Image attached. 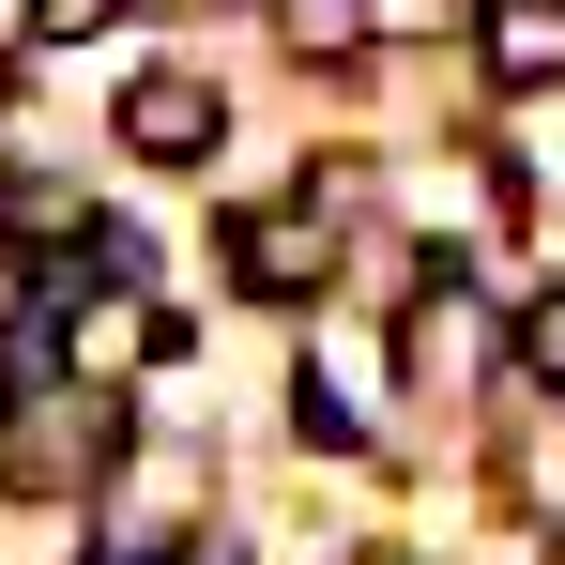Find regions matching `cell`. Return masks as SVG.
<instances>
[{"mask_svg":"<svg viewBox=\"0 0 565 565\" xmlns=\"http://www.w3.org/2000/svg\"><path fill=\"white\" fill-rule=\"evenodd\" d=\"M230 276L260 290V306H306V290L337 276V184H306V199H245V214H230Z\"/></svg>","mask_w":565,"mask_h":565,"instance_id":"6da1fadb","label":"cell"},{"mask_svg":"<svg viewBox=\"0 0 565 565\" xmlns=\"http://www.w3.org/2000/svg\"><path fill=\"white\" fill-rule=\"evenodd\" d=\"M107 138H122L138 169H199V153L230 138V93H214V77H184V62H153V77H122Z\"/></svg>","mask_w":565,"mask_h":565,"instance_id":"7a4b0ae2","label":"cell"},{"mask_svg":"<svg viewBox=\"0 0 565 565\" xmlns=\"http://www.w3.org/2000/svg\"><path fill=\"white\" fill-rule=\"evenodd\" d=\"M62 352H77V367L93 382H122V367H169V352H184V306H138V290H77V306H62Z\"/></svg>","mask_w":565,"mask_h":565,"instance_id":"3957f363","label":"cell"},{"mask_svg":"<svg viewBox=\"0 0 565 565\" xmlns=\"http://www.w3.org/2000/svg\"><path fill=\"white\" fill-rule=\"evenodd\" d=\"M0 473H15V489H77V473H107V397H46L31 444H0Z\"/></svg>","mask_w":565,"mask_h":565,"instance_id":"277c9868","label":"cell"},{"mask_svg":"<svg viewBox=\"0 0 565 565\" xmlns=\"http://www.w3.org/2000/svg\"><path fill=\"white\" fill-rule=\"evenodd\" d=\"M473 62H489L504 93H551L565 77V0H489V15H473Z\"/></svg>","mask_w":565,"mask_h":565,"instance_id":"5b68a950","label":"cell"},{"mask_svg":"<svg viewBox=\"0 0 565 565\" xmlns=\"http://www.w3.org/2000/svg\"><path fill=\"white\" fill-rule=\"evenodd\" d=\"M520 367L565 397V290H535V306H520Z\"/></svg>","mask_w":565,"mask_h":565,"instance_id":"8992f818","label":"cell"},{"mask_svg":"<svg viewBox=\"0 0 565 565\" xmlns=\"http://www.w3.org/2000/svg\"><path fill=\"white\" fill-rule=\"evenodd\" d=\"M107 15H122V0H31V46H93Z\"/></svg>","mask_w":565,"mask_h":565,"instance_id":"52a82bcc","label":"cell"},{"mask_svg":"<svg viewBox=\"0 0 565 565\" xmlns=\"http://www.w3.org/2000/svg\"><path fill=\"white\" fill-rule=\"evenodd\" d=\"M15 245H31V199H15V184H0V260H15Z\"/></svg>","mask_w":565,"mask_h":565,"instance_id":"ba28073f","label":"cell"},{"mask_svg":"<svg viewBox=\"0 0 565 565\" xmlns=\"http://www.w3.org/2000/svg\"><path fill=\"white\" fill-rule=\"evenodd\" d=\"M169 565H245V551H230V535H184V551H169Z\"/></svg>","mask_w":565,"mask_h":565,"instance_id":"9c48e42d","label":"cell"}]
</instances>
